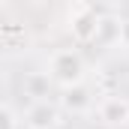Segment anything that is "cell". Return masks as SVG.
Listing matches in <instances>:
<instances>
[{
  "instance_id": "obj_1",
  "label": "cell",
  "mask_w": 129,
  "mask_h": 129,
  "mask_svg": "<svg viewBox=\"0 0 129 129\" xmlns=\"http://www.w3.org/2000/svg\"><path fill=\"white\" fill-rule=\"evenodd\" d=\"M45 75L60 87L84 84V57L78 54V48H57L48 57V72Z\"/></svg>"
},
{
  "instance_id": "obj_2",
  "label": "cell",
  "mask_w": 129,
  "mask_h": 129,
  "mask_svg": "<svg viewBox=\"0 0 129 129\" xmlns=\"http://www.w3.org/2000/svg\"><path fill=\"white\" fill-rule=\"evenodd\" d=\"M99 24H102V18H99L90 6H78L69 15V30H72V39L75 42H96Z\"/></svg>"
},
{
  "instance_id": "obj_3",
  "label": "cell",
  "mask_w": 129,
  "mask_h": 129,
  "mask_svg": "<svg viewBox=\"0 0 129 129\" xmlns=\"http://www.w3.org/2000/svg\"><path fill=\"white\" fill-rule=\"evenodd\" d=\"M96 117L105 126H126L129 123V99L126 96H102L96 102Z\"/></svg>"
},
{
  "instance_id": "obj_4",
  "label": "cell",
  "mask_w": 129,
  "mask_h": 129,
  "mask_svg": "<svg viewBox=\"0 0 129 129\" xmlns=\"http://www.w3.org/2000/svg\"><path fill=\"white\" fill-rule=\"evenodd\" d=\"M57 123H60V111L48 105L45 99H36L24 114V126L30 129H57Z\"/></svg>"
},
{
  "instance_id": "obj_5",
  "label": "cell",
  "mask_w": 129,
  "mask_h": 129,
  "mask_svg": "<svg viewBox=\"0 0 129 129\" xmlns=\"http://www.w3.org/2000/svg\"><path fill=\"white\" fill-rule=\"evenodd\" d=\"M63 108L66 111H72V114H81V111H87L90 105H93V96L87 93V87L84 84H75V87H63Z\"/></svg>"
},
{
  "instance_id": "obj_6",
  "label": "cell",
  "mask_w": 129,
  "mask_h": 129,
  "mask_svg": "<svg viewBox=\"0 0 129 129\" xmlns=\"http://www.w3.org/2000/svg\"><path fill=\"white\" fill-rule=\"evenodd\" d=\"M120 33H123V21H114V18H102L96 33V42H120Z\"/></svg>"
},
{
  "instance_id": "obj_7",
  "label": "cell",
  "mask_w": 129,
  "mask_h": 129,
  "mask_svg": "<svg viewBox=\"0 0 129 129\" xmlns=\"http://www.w3.org/2000/svg\"><path fill=\"white\" fill-rule=\"evenodd\" d=\"M3 126H6V129H15V114H12V108H9V105L3 108Z\"/></svg>"
},
{
  "instance_id": "obj_8",
  "label": "cell",
  "mask_w": 129,
  "mask_h": 129,
  "mask_svg": "<svg viewBox=\"0 0 129 129\" xmlns=\"http://www.w3.org/2000/svg\"><path fill=\"white\" fill-rule=\"evenodd\" d=\"M120 45L129 48V21H123V33H120Z\"/></svg>"
}]
</instances>
